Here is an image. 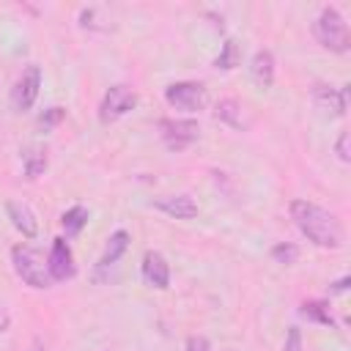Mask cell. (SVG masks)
<instances>
[{
    "label": "cell",
    "instance_id": "1",
    "mask_svg": "<svg viewBox=\"0 0 351 351\" xmlns=\"http://www.w3.org/2000/svg\"><path fill=\"white\" fill-rule=\"evenodd\" d=\"M288 211H291L293 225L310 244H315L321 250H337L346 244L343 222L329 208H324L313 200H291Z\"/></svg>",
    "mask_w": 351,
    "mask_h": 351
},
{
    "label": "cell",
    "instance_id": "2",
    "mask_svg": "<svg viewBox=\"0 0 351 351\" xmlns=\"http://www.w3.org/2000/svg\"><path fill=\"white\" fill-rule=\"evenodd\" d=\"M313 38L329 49V52H348L351 49V33H348V22L343 19V14L335 5H324L318 11V16L313 19Z\"/></svg>",
    "mask_w": 351,
    "mask_h": 351
},
{
    "label": "cell",
    "instance_id": "3",
    "mask_svg": "<svg viewBox=\"0 0 351 351\" xmlns=\"http://www.w3.org/2000/svg\"><path fill=\"white\" fill-rule=\"evenodd\" d=\"M11 266L16 271V277L36 288V291H44L52 285V277H49V269H47V258L30 247V244H14L11 247Z\"/></svg>",
    "mask_w": 351,
    "mask_h": 351
},
{
    "label": "cell",
    "instance_id": "4",
    "mask_svg": "<svg viewBox=\"0 0 351 351\" xmlns=\"http://www.w3.org/2000/svg\"><path fill=\"white\" fill-rule=\"evenodd\" d=\"M137 107V90L132 85H110L99 101V121L101 123H112L118 118H123L126 112H132Z\"/></svg>",
    "mask_w": 351,
    "mask_h": 351
},
{
    "label": "cell",
    "instance_id": "5",
    "mask_svg": "<svg viewBox=\"0 0 351 351\" xmlns=\"http://www.w3.org/2000/svg\"><path fill=\"white\" fill-rule=\"evenodd\" d=\"M165 101L181 112H200L206 107V88L192 80L170 82L165 88Z\"/></svg>",
    "mask_w": 351,
    "mask_h": 351
},
{
    "label": "cell",
    "instance_id": "6",
    "mask_svg": "<svg viewBox=\"0 0 351 351\" xmlns=\"http://www.w3.org/2000/svg\"><path fill=\"white\" fill-rule=\"evenodd\" d=\"M156 126H159V134L170 151L189 148L200 134V126L195 118H162Z\"/></svg>",
    "mask_w": 351,
    "mask_h": 351
},
{
    "label": "cell",
    "instance_id": "7",
    "mask_svg": "<svg viewBox=\"0 0 351 351\" xmlns=\"http://www.w3.org/2000/svg\"><path fill=\"white\" fill-rule=\"evenodd\" d=\"M38 88H41V69H38L36 63H30V66L16 77V82H14V88H11V107H14L16 112L30 110V107L36 104V99H38Z\"/></svg>",
    "mask_w": 351,
    "mask_h": 351
},
{
    "label": "cell",
    "instance_id": "8",
    "mask_svg": "<svg viewBox=\"0 0 351 351\" xmlns=\"http://www.w3.org/2000/svg\"><path fill=\"white\" fill-rule=\"evenodd\" d=\"M47 269L52 282H66L77 274V263H74V252L69 247L66 239H52V247L47 252Z\"/></svg>",
    "mask_w": 351,
    "mask_h": 351
},
{
    "label": "cell",
    "instance_id": "9",
    "mask_svg": "<svg viewBox=\"0 0 351 351\" xmlns=\"http://www.w3.org/2000/svg\"><path fill=\"white\" fill-rule=\"evenodd\" d=\"M140 274L145 280V285L156 288V291H165L170 285V263L167 258L159 252V250H148L143 255V263H140Z\"/></svg>",
    "mask_w": 351,
    "mask_h": 351
},
{
    "label": "cell",
    "instance_id": "10",
    "mask_svg": "<svg viewBox=\"0 0 351 351\" xmlns=\"http://www.w3.org/2000/svg\"><path fill=\"white\" fill-rule=\"evenodd\" d=\"M5 214L11 219V225L25 236V239H36L38 236V219L33 214V208L22 200H8L5 203Z\"/></svg>",
    "mask_w": 351,
    "mask_h": 351
},
{
    "label": "cell",
    "instance_id": "11",
    "mask_svg": "<svg viewBox=\"0 0 351 351\" xmlns=\"http://www.w3.org/2000/svg\"><path fill=\"white\" fill-rule=\"evenodd\" d=\"M154 208H159L162 214L173 217V219H192L197 217V203L189 195H162L154 200Z\"/></svg>",
    "mask_w": 351,
    "mask_h": 351
},
{
    "label": "cell",
    "instance_id": "12",
    "mask_svg": "<svg viewBox=\"0 0 351 351\" xmlns=\"http://www.w3.org/2000/svg\"><path fill=\"white\" fill-rule=\"evenodd\" d=\"M313 101L332 112V115H346V90L343 88H335V85H326V82H315L313 85Z\"/></svg>",
    "mask_w": 351,
    "mask_h": 351
},
{
    "label": "cell",
    "instance_id": "13",
    "mask_svg": "<svg viewBox=\"0 0 351 351\" xmlns=\"http://www.w3.org/2000/svg\"><path fill=\"white\" fill-rule=\"evenodd\" d=\"M126 250H129V233H126V230L110 233V239H107V244H104V252H101L99 261H96V277H101L104 269L115 266Z\"/></svg>",
    "mask_w": 351,
    "mask_h": 351
},
{
    "label": "cell",
    "instance_id": "14",
    "mask_svg": "<svg viewBox=\"0 0 351 351\" xmlns=\"http://www.w3.org/2000/svg\"><path fill=\"white\" fill-rule=\"evenodd\" d=\"M250 74L261 88H269L274 82V55L271 49H258L250 60Z\"/></svg>",
    "mask_w": 351,
    "mask_h": 351
},
{
    "label": "cell",
    "instance_id": "15",
    "mask_svg": "<svg viewBox=\"0 0 351 351\" xmlns=\"http://www.w3.org/2000/svg\"><path fill=\"white\" fill-rule=\"evenodd\" d=\"M299 315L307 318V321H313V324H324V326H332V329H335V315H332V310H329V302L307 299V302H302Z\"/></svg>",
    "mask_w": 351,
    "mask_h": 351
},
{
    "label": "cell",
    "instance_id": "16",
    "mask_svg": "<svg viewBox=\"0 0 351 351\" xmlns=\"http://www.w3.org/2000/svg\"><path fill=\"white\" fill-rule=\"evenodd\" d=\"M88 217H90V214H88L85 206H71V208H66L63 217H60V225H63V230H66V239L80 236L82 228L88 225Z\"/></svg>",
    "mask_w": 351,
    "mask_h": 351
},
{
    "label": "cell",
    "instance_id": "17",
    "mask_svg": "<svg viewBox=\"0 0 351 351\" xmlns=\"http://www.w3.org/2000/svg\"><path fill=\"white\" fill-rule=\"evenodd\" d=\"M214 118L222 121V123H228V126H233V129H244V121H241V104H239L236 99H222V101H217V107H214Z\"/></svg>",
    "mask_w": 351,
    "mask_h": 351
},
{
    "label": "cell",
    "instance_id": "18",
    "mask_svg": "<svg viewBox=\"0 0 351 351\" xmlns=\"http://www.w3.org/2000/svg\"><path fill=\"white\" fill-rule=\"evenodd\" d=\"M241 63V47L233 41V38H225V44L219 47V55L214 58V69H222V71H230Z\"/></svg>",
    "mask_w": 351,
    "mask_h": 351
},
{
    "label": "cell",
    "instance_id": "19",
    "mask_svg": "<svg viewBox=\"0 0 351 351\" xmlns=\"http://www.w3.org/2000/svg\"><path fill=\"white\" fill-rule=\"evenodd\" d=\"M44 170H47V151L41 145L27 148V154H25V176L33 181V178L44 176Z\"/></svg>",
    "mask_w": 351,
    "mask_h": 351
},
{
    "label": "cell",
    "instance_id": "20",
    "mask_svg": "<svg viewBox=\"0 0 351 351\" xmlns=\"http://www.w3.org/2000/svg\"><path fill=\"white\" fill-rule=\"evenodd\" d=\"M277 263H285V266H291V263H296V258H299V247L296 244H291V241H280V244H274L271 247V252H269Z\"/></svg>",
    "mask_w": 351,
    "mask_h": 351
},
{
    "label": "cell",
    "instance_id": "21",
    "mask_svg": "<svg viewBox=\"0 0 351 351\" xmlns=\"http://www.w3.org/2000/svg\"><path fill=\"white\" fill-rule=\"evenodd\" d=\"M184 351H211V343L203 335H189L184 343Z\"/></svg>",
    "mask_w": 351,
    "mask_h": 351
},
{
    "label": "cell",
    "instance_id": "22",
    "mask_svg": "<svg viewBox=\"0 0 351 351\" xmlns=\"http://www.w3.org/2000/svg\"><path fill=\"white\" fill-rule=\"evenodd\" d=\"M282 351H302V332H299V326H291L288 329V337H285V348Z\"/></svg>",
    "mask_w": 351,
    "mask_h": 351
},
{
    "label": "cell",
    "instance_id": "23",
    "mask_svg": "<svg viewBox=\"0 0 351 351\" xmlns=\"http://www.w3.org/2000/svg\"><path fill=\"white\" fill-rule=\"evenodd\" d=\"M63 115H66V110H63V107H49L38 121H41V126H52V123L63 121Z\"/></svg>",
    "mask_w": 351,
    "mask_h": 351
},
{
    "label": "cell",
    "instance_id": "24",
    "mask_svg": "<svg viewBox=\"0 0 351 351\" xmlns=\"http://www.w3.org/2000/svg\"><path fill=\"white\" fill-rule=\"evenodd\" d=\"M335 151H337L340 162H351V154H348V132H340V137L335 143Z\"/></svg>",
    "mask_w": 351,
    "mask_h": 351
},
{
    "label": "cell",
    "instance_id": "25",
    "mask_svg": "<svg viewBox=\"0 0 351 351\" xmlns=\"http://www.w3.org/2000/svg\"><path fill=\"white\" fill-rule=\"evenodd\" d=\"M346 288H348V277H340L337 282H332V288H329V291H332V293H343Z\"/></svg>",
    "mask_w": 351,
    "mask_h": 351
},
{
    "label": "cell",
    "instance_id": "26",
    "mask_svg": "<svg viewBox=\"0 0 351 351\" xmlns=\"http://www.w3.org/2000/svg\"><path fill=\"white\" fill-rule=\"evenodd\" d=\"M8 324H11L8 313H5V310H0V332H5V329H8Z\"/></svg>",
    "mask_w": 351,
    "mask_h": 351
},
{
    "label": "cell",
    "instance_id": "27",
    "mask_svg": "<svg viewBox=\"0 0 351 351\" xmlns=\"http://www.w3.org/2000/svg\"><path fill=\"white\" fill-rule=\"evenodd\" d=\"M27 351H44V346H41V343H38V340H36V343H33V346H30V348H27Z\"/></svg>",
    "mask_w": 351,
    "mask_h": 351
}]
</instances>
